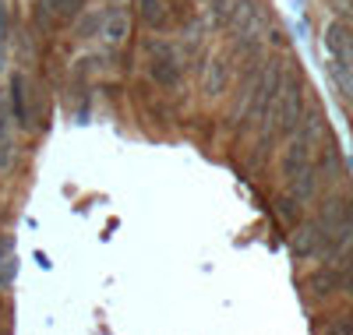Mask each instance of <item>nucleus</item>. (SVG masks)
Listing matches in <instances>:
<instances>
[{
  "instance_id": "obj_11",
  "label": "nucleus",
  "mask_w": 353,
  "mask_h": 335,
  "mask_svg": "<svg viewBox=\"0 0 353 335\" xmlns=\"http://www.w3.org/2000/svg\"><path fill=\"white\" fill-rule=\"evenodd\" d=\"M201 88H205V96H209V99H219L226 88H230V60H226V57H212V60H209Z\"/></svg>"
},
{
  "instance_id": "obj_16",
  "label": "nucleus",
  "mask_w": 353,
  "mask_h": 335,
  "mask_svg": "<svg viewBox=\"0 0 353 335\" xmlns=\"http://www.w3.org/2000/svg\"><path fill=\"white\" fill-rule=\"evenodd\" d=\"M318 176H325L329 184H339L343 180V159H339V148L329 141L325 152H321V163H318Z\"/></svg>"
},
{
  "instance_id": "obj_9",
  "label": "nucleus",
  "mask_w": 353,
  "mask_h": 335,
  "mask_svg": "<svg viewBox=\"0 0 353 335\" xmlns=\"http://www.w3.org/2000/svg\"><path fill=\"white\" fill-rule=\"evenodd\" d=\"M14 113L8 103H0V173L14 166Z\"/></svg>"
},
{
  "instance_id": "obj_19",
  "label": "nucleus",
  "mask_w": 353,
  "mask_h": 335,
  "mask_svg": "<svg viewBox=\"0 0 353 335\" xmlns=\"http://www.w3.org/2000/svg\"><path fill=\"white\" fill-rule=\"evenodd\" d=\"M14 279V240L8 236L4 243H0V283H11Z\"/></svg>"
},
{
  "instance_id": "obj_15",
  "label": "nucleus",
  "mask_w": 353,
  "mask_h": 335,
  "mask_svg": "<svg viewBox=\"0 0 353 335\" xmlns=\"http://www.w3.org/2000/svg\"><path fill=\"white\" fill-rule=\"evenodd\" d=\"M103 36H106V43H124L128 39V11L121 8V4H113L106 14H103Z\"/></svg>"
},
{
  "instance_id": "obj_14",
  "label": "nucleus",
  "mask_w": 353,
  "mask_h": 335,
  "mask_svg": "<svg viewBox=\"0 0 353 335\" xmlns=\"http://www.w3.org/2000/svg\"><path fill=\"white\" fill-rule=\"evenodd\" d=\"M11 113H14V124L21 131L32 128V113H28V81L25 74H14L11 78Z\"/></svg>"
},
{
  "instance_id": "obj_18",
  "label": "nucleus",
  "mask_w": 353,
  "mask_h": 335,
  "mask_svg": "<svg viewBox=\"0 0 353 335\" xmlns=\"http://www.w3.org/2000/svg\"><path fill=\"white\" fill-rule=\"evenodd\" d=\"M301 212H304V205H301L297 198H293L290 191L276 198V216H279V219H283L286 226H293V223H301Z\"/></svg>"
},
{
  "instance_id": "obj_6",
  "label": "nucleus",
  "mask_w": 353,
  "mask_h": 335,
  "mask_svg": "<svg viewBox=\"0 0 353 335\" xmlns=\"http://www.w3.org/2000/svg\"><path fill=\"white\" fill-rule=\"evenodd\" d=\"M290 251H293V258H297V261H314V258H321V226H318V219L293 223Z\"/></svg>"
},
{
  "instance_id": "obj_2",
  "label": "nucleus",
  "mask_w": 353,
  "mask_h": 335,
  "mask_svg": "<svg viewBox=\"0 0 353 335\" xmlns=\"http://www.w3.org/2000/svg\"><path fill=\"white\" fill-rule=\"evenodd\" d=\"M304 110H307V103H304V78H301V71H286L283 88H279V99H276L269 120L258 128V131H261V156H265V152H269L279 138H290V134H293V128L301 124Z\"/></svg>"
},
{
  "instance_id": "obj_21",
  "label": "nucleus",
  "mask_w": 353,
  "mask_h": 335,
  "mask_svg": "<svg viewBox=\"0 0 353 335\" xmlns=\"http://www.w3.org/2000/svg\"><path fill=\"white\" fill-rule=\"evenodd\" d=\"M4 46H8V8L0 0V64H4Z\"/></svg>"
},
{
  "instance_id": "obj_20",
  "label": "nucleus",
  "mask_w": 353,
  "mask_h": 335,
  "mask_svg": "<svg viewBox=\"0 0 353 335\" xmlns=\"http://www.w3.org/2000/svg\"><path fill=\"white\" fill-rule=\"evenodd\" d=\"M339 276H343V293L353 300V243H350V247H346V254L339 258Z\"/></svg>"
},
{
  "instance_id": "obj_7",
  "label": "nucleus",
  "mask_w": 353,
  "mask_h": 335,
  "mask_svg": "<svg viewBox=\"0 0 353 335\" xmlns=\"http://www.w3.org/2000/svg\"><path fill=\"white\" fill-rule=\"evenodd\" d=\"M325 50H329L332 60L353 68V25H346V21H329V28H325Z\"/></svg>"
},
{
  "instance_id": "obj_12",
  "label": "nucleus",
  "mask_w": 353,
  "mask_h": 335,
  "mask_svg": "<svg viewBox=\"0 0 353 335\" xmlns=\"http://www.w3.org/2000/svg\"><path fill=\"white\" fill-rule=\"evenodd\" d=\"M290 194L297 198L301 205H307V201H314V194H318V184H321V176H318V166L311 163V166H304L301 173H293L290 180Z\"/></svg>"
},
{
  "instance_id": "obj_4",
  "label": "nucleus",
  "mask_w": 353,
  "mask_h": 335,
  "mask_svg": "<svg viewBox=\"0 0 353 335\" xmlns=\"http://www.w3.org/2000/svg\"><path fill=\"white\" fill-rule=\"evenodd\" d=\"M283 78H286V68L283 60H269L258 74V85L248 99V106L241 110V131H251V128H261L269 120L276 99H279V88H283Z\"/></svg>"
},
{
  "instance_id": "obj_13",
  "label": "nucleus",
  "mask_w": 353,
  "mask_h": 335,
  "mask_svg": "<svg viewBox=\"0 0 353 335\" xmlns=\"http://www.w3.org/2000/svg\"><path fill=\"white\" fill-rule=\"evenodd\" d=\"M39 8H43V14H46L53 25H71V21L81 18L85 0H39Z\"/></svg>"
},
{
  "instance_id": "obj_3",
  "label": "nucleus",
  "mask_w": 353,
  "mask_h": 335,
  "mask_svg": "<svg viewBox=\"0 0 353 335\" xmlns=\"http://www.w3.org/2000/svg\"><path fill=\"white\" fill-rule=\"evenodd\" d=\"M321 134H325V116H321V110H318V106L304 110L301 124L293 128V134H290V141H286L283 163H279V170H283L286 180H290L293 173H301L304 166L314 163V145L321 141Z\"/></svg>"
},
{
  "instance_id": "obj_17",
  "label": "nucleus",
  "mask_w": 353,
  "mask_h": 335,
  "mask_svg": "<svg viewBox=\"0 0 353 335\" xmlns=\"http://www.w3.org/2000/svg\"><path fill=\"white\" fill-rule=\"evenodd\" d=\"M329 74H332V85L339 88V96L353 106V68H346V64H339V60H332V64H329Z\"/></svg>"
},
{
  "instance_id": "obj_1",
  "label": "nucleus",
  "mask_w": 353,
  "mask_h": 335,
  "mask_svg": "<svg viewBox=\"0 0 353 335\" xmlns=\"http://www.w3.org/2000/svg\"><path fill=\"white\" fill-rule=\"evenodd\" d=\"M314 219L321 226V258H325V265H339V258L353 243V194L332 191L318 205Z\"/></svg>"
},
{
  "instance_id": "obj_5",
  "label": "nucleus",
  "mask_w": 353,
  "mask_h": 335,
  "mask_svg": "<svg viewBox=\"0 0 353 335\" xmlns=\"http://www.w3.org/2000/svg\"><path fill=\"white\" fill-rule=\"evenodd\" d=\"M145 71H149V78L159 88H176L184 78V57L173 43L152 36V39H145Z\"/></svg>"
},
{
  "instance_id": "obj_10",
  "label": "nucleus",
  "mask_w": 353,
  "mask_h": 335,
  "mask_svg": "<svg viewBox=\"0 0 353 335\" xmlns=\"http://www.w3.org/2000/svg\"><path fill=\"white\" fill-rule=\"evenodd\" d=\"M138 8V18L145 28H152V32H166L170 28V0H134Z\"/></svg>"
},
{
  "instance_id": "obj_8",
  "label": "nucleus",
  "mask_w": 353,
  "mask_h": 335,
  "mask_svg": "<svg viewBox=\"0 0 353 335\" xmlns=\"http://www.w3.org/2000/svg\"><path fill=\"white\" fill-rule=\"evenodd\" d=\"M304 290H307L314 300H332L336 293H343V276H339V268H336V265L314 268L311 276L304 279Z\"/></svg>"
}]
</instances>
